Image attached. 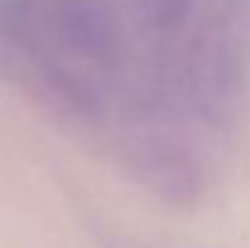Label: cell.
Wrapping results in <instances>:
<instances>
[{
    "instance_id": "6da1fadb",
    "label": "cell",
    "mask_w": 250,
    "mask_h": 248,
    "mask_svg": "<svg viewBox=\"0 0 250 248\" xmlns=\"http://www.w3.org/2000/svg\"><path fill=\"white\" fill-rule=\"evenodd\" d=\"M54 34L61 44L87 61H104L117 51V27L95 0H56L51 10Z\"/></svg>"
},
{
    "instance_id": "3957f363",
    "label": "cell",
    "mask_w": 250,
    "mask_h": 248,
    "mask_svg": "<svg viewBox=\"0 0 250 248\" xmlns=\"http://www.w3.org/2000/svg\"><path fill=\"white\" fill-rule=\"evenodd\" d=\"M194 0H141L139 17L148 32H170L175 29L192 10Z\"/></svg>"
},
{
    "instance_id": "7a4b0ae2",
    "label": "cell",
    "mask_w": 250,
    "mask_h": 248,
    "mask_svg": "<svg viewBox=\"0 0 250 248\" xmlns=\"http://www.w3.org/2000/svg\"><path fill=\"white\" fill-rule=\"evenodd\" d=\"M139 168L158 185V187H175V190H185L192 185V163L189 158L172 149V146H163V144H151L146 149H141L136 154Z\"/></svg>"
}]
</instances>
